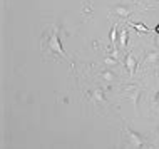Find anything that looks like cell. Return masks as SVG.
Segmentation results:
<instances>
[{
  "instance_id": "cell-15",
  "label": "cell",
  "mask_w": 159,
  "mask_h": 149,
  "mask_svg": "<svg viewBox=\"0 0 159 149\" xmlns=\"http://www.w3.org/2000/svg\"><path fill=\"white\" fill-rule=\"evenodd\" d=\"M134 2H137V0H134Z\"/></svg>"
},
{
  "instance_id": "cell-11",
  "label": "cell",
  "mask_w": 159,
  "mask_h": 149,
  "mask_svg": "<svg viewBox=\"0 0 159 149\" xmlns=\"http://www.w3.org/2000/svg\"><path fill=\"white\" fill-rule=\"evenodd\" d=\"M104 62H106V64H109V65H112V64H116V62H117V59H111V57H107Z\"/></svg>"
},
{
  "instance_id": "cell-13",
  "label": "cell",
  "mask_w": 159,
  "mask_h": 149,
  "mask_svg": "<svg viewBox=\"0 0 159 149\" xmlns=\"http://www.w3.org/2000/svg\"><path fill=\"white\" fill-rule=\"evenodd\" d=\"M157 32H159V25H157Z\"/></svg>"
},
{
  "instance_id": "cell-6",
  "label": "cell",
  "mask_w": 159,
  "mask_h": 149,
  "mask_svg": "<svg viewBox=\"0 0 159 149\" xmlns=\"http://www.w3.org/2000/svg\"><path fill=\"white\" fill-rule=\"evenodd\" d=\"M127 34H129L127 29H124V30L121 32V47H124V49L127 47Z\"/></svg>"
},
{
  "instance_id": "cell-5",
  "label": "cell",
  "mask_w": 159,
  "mask_h": 149,
  "mask_svg": "<svg viewBox=\"0 0 159 149\" xmlns=\"http://www.w3.org/2000/svg\"><path fill=\"white\" fill-rule=\"evenodd\" d=\"M101 77L104 79V80H107V82H112V80H116V75H114V72H111V70H102Z\"/></svg>"
},
{
  "instance_id": "cell-4",
  "label": "cell",
  "mask_w": 159,
  "mask_h": 149,
  "mask_svg": "<svg viewBox=\"0 0 159 149\" xmlns=\"http://www.w3.org/2000/svg\"><path fill=\"white\" fill-rule=\"evenodd\" d=\"M127 92H129V96L132 97V104H137V96H139V87H129L127 89Z\"/></svg>"
},
{
  "instance_id": "cell-3",
  "label": "cell",
  "mask_w": 159,
  "mask_h": 149,
  "mask_svg": "<svg viewBox=\"0 0 159 149\" xmlns=\"http://www.w3.org/2000/svg\"><path fill=\"white\" fill-rule=\"evenodd\" d=\"M114 12L117 15H121V17H129V15H131V10H129L127 7H122V5H117L114 8Z\"/></svg>"
},
{
  "instance_id": "cell-14",
  "label": "cell",
  "mask_w": 159,
  "mask_h": 149,
  "mask_svg": "<svg viewBox=\"0 0 159 149\" xmlns=\"http://www.w3.org/2000/svg\"><path fill=\"white\" fill-rule=\"evenodd\" d=\"M157 101H159V96H157Z\"/></svg>"
},
{
  "instance_id": "cell-2",
  "label": "cell",
  "mask_w": 159,
  "mask_h": 149,
  "mask_svg": "<svg viewBox=\"0 0 159 149\" xmlns=\"http://www.w3.org/2000/svg\"><path fill=\"white\" fill-rule=\"evenodd\" d=\"M126 65H127V69H129V74H134V70H136V59H134V55H132L131 52H129L126 55Z\"/></svg>"
},
{
  "instance_id": "cell-8",
  "label": "cell",
  "mask_w": 159,
  "mask_h": 149,
  "mask_svg": "<svg viewBox=\"0 0 159 149\" xmlns=\"http://www.w3.org/2000/svg\"><path fill=\"white\" fill-rule=\"evenodd\" d=\"M131 25H132V27H136L139 32H149V29L144 27V25H141V24H131Z\"/></svg>"
},
{
  "instance_id": "cell-10",
  "label": "cell",
  "mask_w": 159,
  "mask_h": 149,
  "mask_svg": "<svg viewBox=\"0 0 159 149\" xmlns=\"http://www.w3.org/2000/svg\"><path fill=\"white\" fill-rule=\"evenodd\" d=\"M111 44H112V47L116 45V29L111 30Z\"/></svg>"
},
{
  "instance_id": "cell-12",
  "label": "cell",
  "mask_w": 159,
  "mask_h": 149,
  "mask_svg": "<svg viewBox=\"0 0 159 149\" xmlns=\"http://www.w3.org/2000/svg\"><path fill=\"white\" fill-rule=\"evenodd\" d=\"M156 44H157V45H159V39H157V40H156Z\"/></svg>"
},
{
  "instance_id": "cell-9",
  "label": "cell",
  "mask_w": 159,
  "mask_h": 149,
  "mask_svg": "<svg viewBox=\"0 0 159 149\" xmlns=\"http://www.w3.org/2000/svg\"><path fill=\"white\" fill-rule=\"evenodd\" d=\"M94 97H96L97 101L104 102V96H102V92H101V91H96V92H94Z\"/></svg>"
},
{
  "instance_id": "cell-7",
  "label": "cell",
  "mask_w": 159,
  "mask_h": 149,
  "mask_svg": "<svg viewBox=\"0 0 159 149\" xmlns=\"http://www.w3.org/2000/svg\"><path fill=\"white\" fill-rule=\"evenodd\" d=\"M156 59H159V52H152V54H149L148 57H146V61L144 64H149V62H154Z\"/></svg>"
},
{
  "instance_id": "cell-1",
  "label": "cell",
  "mask_w": 159,
  "mask_h": 149,
  "mask_svg": "<svg viewBox=\"0 0 159 149\" xmlns=\"http://www.w3.org/2000/svg\"><path fill=\"white\" fill-rule=\"evenodd\" d=\"M49 52H55V54L61 55V57L67 59V54L64 52V49L61 45V40H59V27H54L52 34L49 35Z\"/></svg>"
}]
</instances>
